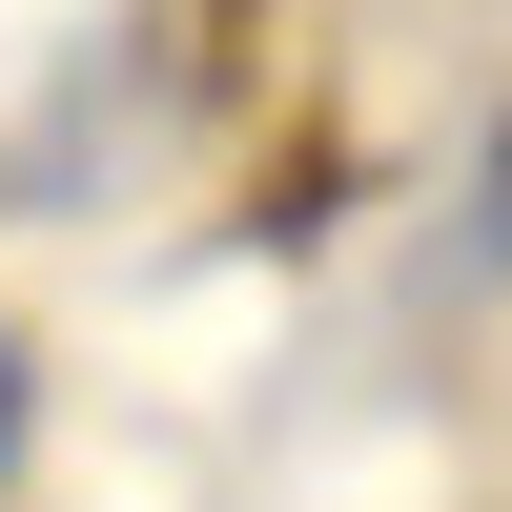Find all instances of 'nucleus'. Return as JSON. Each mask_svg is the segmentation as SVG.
<instances>
[{
  "label": "nucleus",
  "mask_w": 512,
  "mask_h": 512,
  "mask_svg": "<svg viewBox=\"0 0 512 512\" xmlns=\"http://www.w3.org/2000/svg\"><path fill=\"white\" fill-rule=\"evenodd\" d=\"M0 451H21V349H0Z\"/></svg>",
  "instance_id": "obj_2"
},
{
  "label": "nucleus",
  "mask_w": 512,
  "mask_h": 512,
  "mask_svg": "<svg viewBox=\"0 0 512 512\" xmlns=\"http://www.w3.org/2000/svg\"><path fill=\"white\" fill-rule=\"evenodd\" d=\"M472 267H512V144L472 164Z\"/></svg>",
  "instance_id": "obj_1"
}]
</instances>
